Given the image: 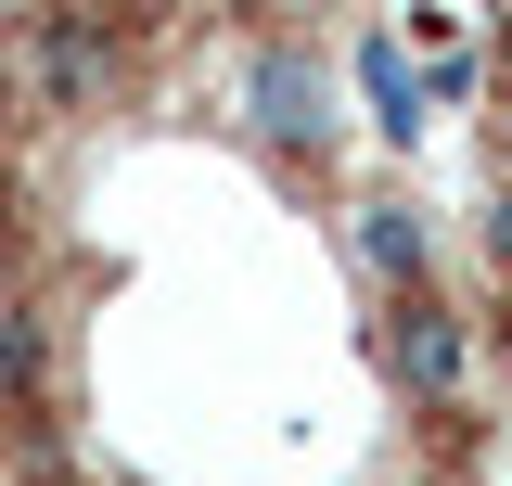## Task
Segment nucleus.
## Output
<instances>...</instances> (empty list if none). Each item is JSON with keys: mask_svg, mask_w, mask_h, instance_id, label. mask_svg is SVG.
Returning <instances> with one entry per match:
<instances>
[{"mask_svg": "<svg viewBox=\"0 0 512 486\" xmlns=\"http://www.w3.org/2000/svg\"><path fill=\"white\" fill-rule=\"evenodd\" d=\"M346 243H359V282H372L384 307L436 295V231H423V205H397V192H372V205L346 218Z\"/></svg>", "mask_w": 512, "mask_h": 486, "instance_id": "1", "label": "nucleus"}, {"mask_svg": "<svg viewBox=\"0 0 512 486\" xmlns=\"http://www.w3.org/2000/svg\"><path fill=\"white\" fill-rule=\"evenodd\" d=\"M461 359H474V320H461L448 295L384 307V371H397L410 397H448V384H461Z\"/></svg>", "mask_w": 512, "mask_h": 486, "instance_id": "2", "label": "nucleus"}, {"mask_svg": "<svg viewBox=\"0 0 512 486\" xmlns=\"http://www.w3.org/2000/svg\"><path fill=\"white\" fill-rule=\"evenodd\" d=\"M256 128H269L282 154L320 141V52L308 39H269V52H256Z\"/></svg>", "mask_w": 512, "mask_h": 486, "instance_id": "3", "label": "nucleus"}, {"mask_svg": "<svg viewBox=\"0 0 512 486\" xmlns=\"http://www.w3.org/2000/svg\"><path fill=\"white\" fill-rule=\"evenodd\" d=\"M359 90L384 103V128H397V141L423 128V77H410V39H397V26H372V39H359Z\"/></svg>", "mask_w": 512, "mask_h": 486, "instance_id": "4", "label": "nucleus"}, {"mask_svg": "<svg viewBox=\"0 0 512 486\" xmlns=\"http://www.w3.org/2000/svg\"><path fill=\"white\" fill-rule=\"evenodd\" d=\"M103 52H116V26H52V39H39V77H52V90H77Z\"/></svg>", "mask_w": 512, "mask_h": 486, "instance_id": "5", "label": "nucleus"}, {"mask_svg": "<svg viewBox=\"0 0 512 486\" xmlns=\"http://www.w3.org/2000/svg\"><path fill=\"white\" fill-rule=\"evenodd\" d=\"M487 243H500V269H512V180L487 192Z\"/></svg>", "mask_w": 512, "mask_h": 486, "instance_id": "6", "label": "nucleus"}, {"mask_svg": "<svg viewBox=\"0 0 512 486\" xmlns=\"http://www.w3.org/2000/svg\"><path fill=\"white\" fill-rule=\"evenodd\" d=\"M500 77H512V13H500Z\"/></svg>", "mask_w": 512, "mask_h": 486, "instance_id": "7", "label": "nucleus"}]
</instances>
